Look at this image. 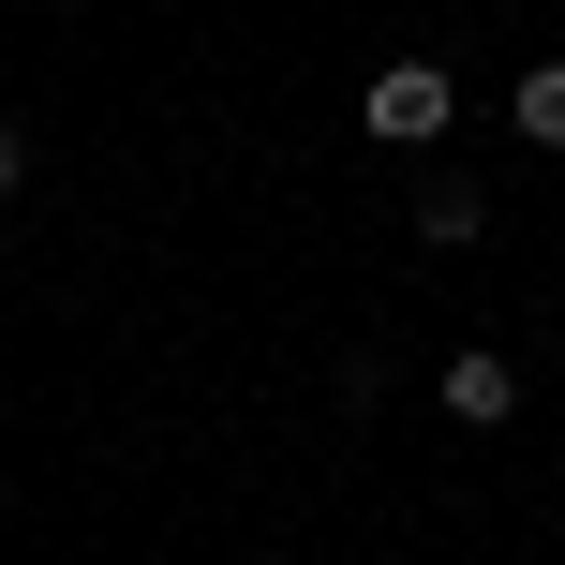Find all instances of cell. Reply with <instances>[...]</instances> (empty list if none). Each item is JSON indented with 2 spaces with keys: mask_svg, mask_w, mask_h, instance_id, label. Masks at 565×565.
<instances>
[{
  "mask_svg": "<svg viewBox=\"0 0 565 565\" xmlns=\"http://www.w3.org/2000/svg\"><path fill=\"white\" fill-rule=\"evenodd\" d=\"M431 402H447V417H461V431H507V417H521V372H507V358H491V342H461V358H447V372H431Z\"/></svg>",
  "mask_w": 565,
  "mask_h": 565,
  "instance_id": "7a4b0ae2",
  "label": "cell"
},
{
  "mask_svg": "<svg viewBox=\"0 0 565 565\" xmlns=\"http://www.w3.org/2000/svg\"><path fill=\"white\" fill-rule=\"evenodd\" d=\"M507 119H521V135H536V149H565V60H536V75L507 89Z\"/></svg>",
  "mask_w": 565,
  "mask_h": 565,
  "instance_id": "277c9868",
  "label": "cell"
},
{
  "mask_svg": "<svg viewBox=\"0 0 565 565\" xmlns=\"http://www.w3.org/2000/svg\"><path fill=\"white\" fill-rule=\"evenodd\" d=\"M447 119H461V75H447V60H387V75L358 89V135L372 149H431Z\"/></svg>",
  "mask_w": 565,
  "mask_h": 565,
  "instance_id": "6da1fadb",
  "label": "cell"
},
{
  "mask_svg": "<svg viewBox=\"0 0 565 565\" xmlns=\"http://www.w3.org/2000/svg\"><path fill=\"white\" fill-rule=\"evenodd\" d=\"M417 238H431V254H477V238H491V194H477V179H431V194H417Z\"/></svg>",
  "mask_w": 565,
  "mask_h": 565,
  "instance_id": "3957f363",
  "label": "cell"
},
{
  "mask_svg": "<svg viewBox=\"0 0 565 565\" xmlns=\"http://www.w3.org/2000/svg\"><path fill=\"white\" fill-rule=\"evenodd\" d=\"M15 179H30V135H15V119H0V194H15Z\"/></svg>",
  "mask_w": 565,
  "mask_h": 565,
  "instance_id": "5b68a950",
  "label": "cell"
}]
</instances>
